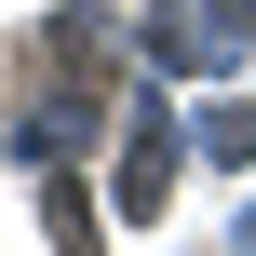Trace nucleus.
<instances>
[{
    "label": "nucleus",
    "mask_w": 256,
    "mask_h": 256,
    "mask_svg": "<svg viewBox=\"0 0 256 256\" xmlns=\"http://www.w3.org/2000/svg\"><path fill=\"white\" fill-rule=\"evenodd\" d=\"M202 148H216V162H256V94H230V108L202 122Z\"/></svg>",
    "instance_id": "obj_3"
},
{
    "label": "nucleus",
    "mask_w": 256,
    "mask_h": 256,
    "mask_svg": "<svg viewBox=\"0 0 256 256\" xmlns=\"http://www.w3.org/2000/svg\"><path fill=\"white\" fill-rule=\"evenodd\" d=\"M162 176H176V122L135 94V122H122V216H162V202H176Z\"/></svg>",
    "instance_id": "obj_1"
},
{
    "label": "nucleus",
    "mask_w": 256,
    "mask_h": 256,
    "mask_svg": "<svg viewBox=\"0 0 256 256\" xmlns=\"http://www.w3.org/2000/svg\"><path fill=\"white\" fill-rule=\"evenodd\" d=\"M40 216H54V243H68V256H94V243H108V230H94V202H81V189H40Z\"/></svg>",
    "instance_id": "obj_2"
}]
</instances>
